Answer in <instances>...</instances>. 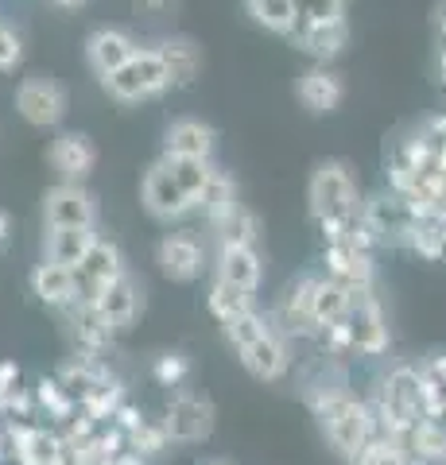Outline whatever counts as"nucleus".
<instances>
[{"label": "nucleus", "instance_id": "obj_1", "mask_svg": "<svg viewBox=\"0 0 446 465\" xmlns=\"http://www.w3.org/2000/svg\"><path fill=\"white\" fill-rule=\"evenodd\" d=\"M314 419L326 434V442L338 450L342 458H357L362 446L372 439V411L369 403H362L350 388L345 391H311L307 396Z\"/></svg>", "mask_w": 446, "mask_h": 465}, {"label": "nucleus", "instance_id": "obj_2", "mask_svg": "<svg viewBox=\"0 0 446 465\" xmlns=\"http://www.w3.org/2000/svg\"><path fill=\"white\" fill-rule=\"evenodd\" d=\"M307 202H311L314 222H345V217H353L357 210H362L353 171L345 167L342 159H326V163H319L311 174Z\"/></svg>", "mask_w": 446, "mask_h": 465}, {"label": "nucleus", "instance_id": "obj_3", "mask_svg": "<svg viewBox=\"0 0 446 465\" xmlns=\"http://www.w3.org/2000/svg\"><path fill=\"white\" fill-rule=\"evenodd\" d=\"M102 82L117 101H148V97L167 90L171 74H167V66H164V58L155 47H136V54Z\"/></svg>", "mask_w": 446, "mask_h": 465}, {"label": "nucleus", "instance_id": "obj_4", "mask_svg": "<svg viewBox=\"0 0 446 465\" xmlns=\"http://www.w3.org/2000/svg\"><path fill=\"white\" fill-rule=\"evenodd\" d=\"M345 333H350V349L353 353H365V357H381L388 353V318L384 307L372 291H353V302H350V314H345Z\"/></svg>", "mask_w": 446, "mask_h": 465}, {"label": "nucleus", "instance_id": "obj_5", "mask_svg": "<svg viewBox=\"0 0 446 465\" xmlns=\"http://www.w3.org/2000/svg\"><path fill=\"white\" fill-rule=\"evenodd\" d=\"M314 280L319 275H299L295 283H287L276 311L268 314L272 330L283 333V338H319V322H314V307H311Z\"/></svg>", "mask_w": 446, "mask_h": 465}, {"label": "nucleus", "instance_id": "obj_6", "mask_svg": "<svg viewBox=\"0 0 446 465\" xmlns=\"http://www.w3.org/2000/svg\"><path fill=\"white\" fill-rule=\"evenodd\" d=\"M164 430L171 442H203L213 430V403L206 396H194V391H175L164 411Z\"/></svg>", "mask_w": 446, "mask_h": 465}, {"label": "nucleus", "instance_id": "obj_7", "mask_svg": "<svg viewBox=\"0 0 446 465\" xmlns=\"http://www.w3.org/2000/svg\"><path fill=\"white\" fill-rule=\"evenodd\" d=\"M43 222H47V229H94L97 206L82 191V183H59L43 198Z\"/></svg>", "mask_w": 446, "mask_h": 465}, {"label": "nucleus", "instance_id": "obj_8", "mask_svg": "<svg viewBox=\"0 0 446 465\" xmlns=\"http://www.w3.org/2000/svg\"><path fill=\"white\" fill-rule=\"evenodd\" d=\"M16 109L27 124L55 128L66 116V90L55 78H24L16 90Z\"/></svg>", "mask_w": 446, "mask_h": 465}, {"label": "nucleus", "instance_id": "obj_9", "mask_svg": "<svg viewBox=\"0 0 446 465\" xmlns=\"http://www.w3.org/2000/svg\"><path fill=\"white\" fill-rule=\"evenodd\" d=\"M144 210L160 222H183L186 213H194V202L183 194V186L171 179L167 163H152L148 174H144Z\"/></svg>", "mask_w": 446, "mask_h": 465}, {"label": "nucleus", "instance_id": "obj_10", "mask_svg": "<svg viewBox=\"0 0 446 465\" xmlns=\"http://www.w3.org/2000/svg\"><path fill=\"white\" fill-rule=\"evenodd\" d=\"M362 222L372 229L377 244H400V241H408L415 217L408 213L404 198L388 191V194H377V198L365 202V206H362Z\"/></svg>", "mask_w": 446, "mask_h": 465}, {"label": "nucleus", "instance_id": "obj_11", "mask_svg": "<svg viewBox=\"0 0 446 465\" xmlns=\"http://www.w3.org/2000/svg\"><path fill=\"white\" fill-rule=\"evenodd\" d=\"M241 365L249 369L256 381H283L287 369H292V349H287V338L276 333V330L261 333L253 345L241 349Z\"/></svg>", "mask_w": 446, "mask_h": 465}, {"label": "nucleus", "instance_id": "obj_12", "mask_svg": "<svg viewBox=\"0 0 446 465\" xmlns=\"http://www.w3.org/2000/svg\"><path fill=\"white\" fill-rule=\"evenodd\" d=\"M155 256H160L164 275L175 283H191L203 272V244H198L194 232H167Z\"/></svg>", "mask_w": 446, "mask_h": 465}, {"label": "nucleus", "instance_id": "obj_13", "mask_svg": "<svg viewBox=\"0 0 446 465\" xmlns=\"http://www.w3.org/2000/svg\"><path fill=\"white\" fill-rule=\"evenodd\" d=\"M326 275L350 291H372V280H377L372 252L350 249V244H330L326 249Z\"/></svg>", "mask_w": 446, "mask_h": 465}, {"label": "nucleus", "instance_id": "obj_14", "mask_svg": "<svg viewBox=\"0 0 446 465\" xmlns=\"http://www.w3.org/2000/svg\"><path fill=\"white\" fill-rule=\"evenodd\" d=\"M133 54H136V39L121 32V27H102V32H94L90 43H85V58H90L94 74H102V78L121 70Z\"/></svg>", "mask_w": 446, "mask_h": 465}, {"label": "nucleus", "instance_id": "obj_15", "mask_svg": "<svg viewBox=\"0 0 446 465\" xmlns=\"http://www.w3.org/2000/svg\"><path fill=\"white\" fill-rule=\"evenodd\" d=\"M218 280L244 291V295H256V287L264 280V264L256 249H241V244H222L218 252Z\"/></svg>", "mask_w": 446, "mask_h": 465}, {"label": "nucleus", "instance_id": "obj_16", "mask_svg": "<svg viewBox=\"0 0 446 465\" xmlns=\"http://www.w3.org/2000/svg\"><path fill=\"white\" fill-rule=\"evenodd\" d=\"M213 128L206 121H194V116H183V121H171L167 136H164V155H179V159H210L213 155Z\"/></svg>", "mask_w": 446, "mask_h": 465}, {"label": "nucleus", "instance_id": "obj_17", "mask_svg": "<svg viewBox=\"0 0 446 465\" xmlns=\"http://www.w3.org/2000/svg\"><path fill=\"white\" fill-rule=\"evenodd\" d=\"M94 307H97V314H102L113 330H128L136 322V314H140V287L133 283V275L124 272L113 283H105L102 299H97Z\"/></svg>", "mask_w": 446, "mask_h": 465}, {"label": "nucleus", "instance_id": "obj_18", "mask_svg": "<svg viewBox=\"0 0 446 465\" xmlns=\"http://www.w3.org/2000/svg\"><path fill=\"white\" fill-rule=\"evenodd\" d=\"M97 163V148L82 133H66L51 143V167L63 174V183H82Z\"/></svg>", "mask_w": 446, "mask_h": 465}, {"label": "nucleus", "instance_id": "obj_19", "mask_svg": "<svg viewBox=\"0 0 446 465\" xmlns=\"http://www.w3.org/2000/svg\"><path fill=\"white\" fill-rule=\"evenodd\" d=\"M292 39L299 43V51H307L311 58H319V63H330V58H338L345 39V20H330V24H295L292 27Z\"/></svg>", "mask_w": 446, "mask_h": 465}, {"label": "nucleus", "instance_id": "obj_20", "mask_svg": "<svg viewBox=\"0 0 446 465\" xmlns=\"http://www.w3.org/2000/svg\"><path fill=\"white\" fill-rule=\"evenodd\" d=\"M342 97H345V85L334 70L314 66L299 78V101H303L311 113H334L342 105Z\"/></svg>", "mask_w": 446, "mask_h": 465}, {"label": "nucleus", "instance_id": "obj_21", "mask_svg": "<svg viewBox=\"0 0 446 465\" xmlns=\"http://www.w3.org/2000/svg\"><path fill=\"white\" fill-rule=\"evenodd\" d=\"M155 51H160V58H164L171 85H191L198 78V70H203V47L186 35H171Z\"/></svg>", "mask_w": 446, "mask_h": 465}, {"label": "nucleus", "instance_id": "obj_22", "mask_svg": "<svg viewBox=\"0 0 446 465\" xmlns=\"http://www.w3.org/2000/svg\"><path fill=\"white\" fill-rule=\"evenodd\" d=\"M32 291H35L39 302H47L55 311L74 307V280H70V268L51 264V260H43V264L32 272Z\"/></svg>", "mask_w": 446, "mask_h": 465}, {"label": "nucleus", "instance_id": "obj_23", "mask_svg": "<svg viewBox=\"0 0 446 465\" xmlns=\"http://www.w3.org/2000/svg\"><path fill=\"white\" fill-rule=\"evenodd\" d=\"M350 302H353V291L342 287L338 280H314V322H319V330H330V326H342L345 314H350Z\"/></svg>", "mask_w": 446, "mask_h": 465}, {"label": "nucleus", "instance_id": "obj_24", "mask_svg": "<svg viewBox=\"0 0 446 465\" xmlns=\"http://www.w3.org/2000/svg\"><path fill=\"white\" fill-rule=\"evenodd\" d=\"M74 272H82L85 280H94V283H113L117 275H124V256H121V249L113 241H105V237H94V244L85 249V256L74 264Z\"/></svg>", "mask_w": 446, "mask_h": 465}, {"label": "nucleus", "instance_id": "obj_25", "mask_svg": "<svg viewBox=\"0 0 446 465\" xmlns=\"http://www.w3.org/2000/svg\"><path fill=\"white\" fill-rule=\"evenodd\" d=\"M210 229L218 232L222 244H241V249H256V241H261V217L249 206H241V202H233Z\"/></svg>", "mask_w": 446, "mask_h": 465}, {"label": "nucleus", "instance_id": "obj_26", "mask_svg": "<svg viewBox=\"0 0 446 465\" xmlns=\"http://www.w3.org/2000/svg\"><path fill=\"white\" fill-rule=\"evenodd\" d=\"M94 229H47V260L63 268H74L94 244Z\"/></svg>", "mask_w": 446, "mask_h": 465}, {"label": "nucleus", "instance_id": "obj_27", "mask_svg": "<svg viewBox=\"0 0 446 465\" xmlns=\"http://www.w3.org/2000/svg\"><path fill=\"white\" fill-rule=\"evenodd\" d=\"M164 163L171 171V179L183 186V194L198 206V194H203V186L210 183L213 174V159H179V155H164Z\"/></svg>", "mask_w": 446, "mask_h": 465}, {"label": "nucleus", "instance_id": "obj_28", "mask_svg": "<svg viewBox=\"0 0 446 465\" xmlns=\"http://www.w3.org/2000/svg\"><path fill=\"white\" fill-rule=\"evenodd\" d=\"M233 202H237V186H233V179H229L225 171L213 167L210 183L203 186V194H198V206H194V210H203V213H206V222L213 225L229 206H233Z\"/></svg>", "mask_w": 446, "mask_h": 465}, {"label": "nucleus", "instance_id": "obj_29", "mask_svg": "<svg viewBox=\"0 0 446 465\" xmlns=\"http://www.w3.org/2000/svg\"><path fill=\"white\" fill-rule=\"evenodd\" d=\"M74 333H78V341L82 349H90V353H102V349H109L113 341V330L102 314H97V307H74Z\"/></svg>", "mask_w": 446, "mask_h": 465}, {"label": "nucleus", "instance_id": "obj_30", "mask_svg": "<svg viewBox=\"0 0 446 465\" xmlns=\"http://www.w3.org/2000/svg\"><path fill=\"white\" fill-rule=\"evenodd\" d=\"M121 403H124V384L109 376V381H102V384L90 391V396L78 403V411H85V415L94 419V423H109V419L117 415V407H121Z\"/></svg>", "mask_w": 446, "mask_h": 465}, {"label": "nucleus", "instance_id": "obj_31", "mask_svg": "<svg viewBox=\"0 0 446 465\" xmlns=\"http://www.w3.org/2000/svg\"><path fill=\"white\" fill-rule=\"evenodd\" d=\"M244 5H249V16L261 27H268L276 35H292V27H295L292 0H244Z\"/></svg>", "mask_w": 446, "mask_h": 465}, {"label": "nucleus", "instance_id": "obj_32", "mask_svg": "<svg viewBox=\"0 0 446 465\" xmlns=\"http://www.w3.org/2000/svg\"><path fill=\"white\" fill-rule=\"evenodd\" d=\"M206 302H210V311H213V318H218V322H229V318H237V314H244V311L253 307V295H244V291L229 287V283H222V280H213Z\"/></svg>", "mask_w": 446, "mask_h": 465}, {"label": "nucleus", "instance_id": "obj_33", "mask_svg": "<svg viewBox=\"0 0 446 465\" xmlns=\"http://www.w3.org/2000/svg\"><path fill=\"white\" fill-rule=\"evenodd\" d=\"M222 330H225V338H229V345L241 349L244 345H253L256 338H261V333H268L272 326H268V314H261V311H244V314H237V318H229V322H222Z\"/></svg>", "mask_w": 446, "mask_h": 465}, {"label": "nucleus", "instance_id": "obj_34", "mask_svg": "<svg viewBox=\"0 0 446 465\" xmlns=\"http://www.w3.org/2000/svg\"><path fill=\"white\" fill-rule=\"evenodd\" d=\"M124 446L136 450L140 458H155V454H164V450L171 446V439H167V430H164L160 419H140V423L128 430V442Z\"/></svg>", "mask_w": 446, "mask_h": 465}, {"label": "nucleus", "instance_id": "obj_35", "mask_svg": "<svg viewBox=\"0 0 446 465\" xmlns=\"http://www.w3.org/2000/svg\"><path fill=\"white\" fill-rule=\"evenodd\" d=\"M408 244L423 260H442L446 256V229H442V222H435V217H427V222H415L411 232H408Z\"/></svg>", "mask_w": 446, "mask_h": 465}, {"label": "nucleus", "instance_id": "obj_36", "mask_svg": "<svg viewBox=\"0 0 446 465\" xmlns=\"http://www.w3.org/2000/svg\"><path fill=\"white\" fill-rule=\"evenodd\" d=\"M353 465H411V461L396 442H388L384 434H372V439L362 446V454L353 458Z\"/></svg>", "mask_w": 446, "mask_h": 465}, {"label": "nucleus", "instance_id": "obj_37", "mask_svg": "<svg viewBox=\"0 0 446 465\" xmlns=\"http://www.w3.org/2000/svg\"><path fill=\"white\" fill-rule=\"evenodd\" d=\"M295 24H330L345 20V0H292Z\"/></svg>", "mask_w": 446, "mask_h": 465}, {"label": "nucleus", "instance_id": "obj_38", "mask_svg": "<svg viewBox=\"0 0 446 465\" xmlns=\"http://www.w3.org/2000/svg\"><path fill=\"white\" fill-rule=\"evenodd\" d=\"M35 400H39L43 407H47V415H51V419H70V415L78 411V403L66 396V391H63V384H59V381H39V391H35Z\"/></svg>", "mask_w": 446, "mask_h": 465}, {"label": "nucleus", "instance_id": "obj_39", "mask_svg": "<svg viewBox=\"0 0 446 465\" xmlns=\"http://www.w3.org/2000/svg\"><path fill=\"white\" fill-rule=\"evenodd\" d=\"M186 372H191V365H186V357L183 353H164V357H155V369L152 376L160 381L164 388H179L186 381Z\"/></svg>", "mask_w": 446, "mask_h": 465}, {"label": "nucleus", "instance_id": "obj_40", "mask_svg": "<svg viewBox=\"0 0 446 465\" xmlns=\"http://www.w3.org/2000/svg\"><path fill=\"white\" fill-rule=\"evenodd\" d=\"M24 58V47H20V35L12 27L0 24V70H12Z\"/></svg>", "mask_w": 446, "mask_h": 465}, {"label": "nucleus", "instance_id": "obj_41", "mask_svg": "<svg viewBox=\"0 0 446 465\" xmlns=\"http://www.w3.org/2000/svg\"><path fill=\"white\" fill-rule=\"evenodd\" d=\"M133 5H136V12H140V16L155 20V16H167V12L175 8V0H133Z\"/></svg>", "mask_w": 446, "mask_h": 465}, {"label": "nucleus", "instance_id": "obj_42", "mask_svg": "<svg viewBox=\"0 0 446 465\" xmlns=\"http://www.w3.org/2000/svg\"><path fill=\"white\" fill-rule=\"evenodd\" d=\"M109 465H148V458H140L136 450H128V446H124V450H117V454L109 458Z\"/></svg>", "mask_w": 446, "mask_h": 465}, {"label": "nucleus", "instance_id": "obj_43", "mask_svg": "<svg viewBox=\"0 0 446 465\" xmlns=\"http://www.w3.org/2000/svg\"><path fill=\"white\" fill-rule=\"evenodd\" d=\"M16 381H20V369L12 365V361H5V365H0V388H16Z\"/></svg>", "mask_w": 446, "mask_h": 465}, {"label": "nucleus", "instance_id": "obj_44", "mask_svg": "<svg viewBox=\"0 0 446 465\" xmlns=\"http://www.w3.org/2000/svg\"><path fill=\"white\" fill-rule=\"evenodd\" d=\"M5 237H8V213H0V244H5Z\"/></svg>", "mask_w": 446, "mask_h": 465}, {"label": "nucleus", "instance_id": "obj_45", "mask_svg": "<svg viewBox=\"0 0 446 465\" xmlns=\"http://www.w3.org/2000/svg\"><path fill=\"white\" fill-rule=\"evenodd\" d=\"M55 5H59V8H78L82 0H55Z\"/></svg>", "mask_w": 446, "mask_h": 465}, {"label": "nucleus", "instance_id": "obj_46", "mask_svg": "<svg viewBox=\"0 0 446 465\" xmlns=\"http://www.w3.org/2000/svg\"><path fill=\"white\" fill-rule=\"evenodd\" d=\"M439 70H442V82H446V47H442V58H439Z\"/></svg>", "mask_w": 446, "mask_h": 465}, {"label": "nucleus", "instance_id": "obj_47", "mask_svg": "<svg viewBox=\"0 0 446 465\" xmlns=\"http://www.w3.org/2000/svg\"><path fill=\"white\" fill-rule=\"evenodd\" d=\"M206 465H225V461H206Z\"/></svg>", "mask_w": 446, "mask_h": 465}, {"label": "nucleus", "instance_id": "obj_48", "mask_svg": "<svg viewBox=\"0 0 446 465\" xmlns=\"http://www.w3.org/2000/svg\"><path fill=\"white\" fill-rule=\"evenodd\" d=\"M439 465H446V458H442V461H439Z\"/></svg>", "mask_w": 446, "mask_h": 465}, {"label": "nucleus", "instance_id": "obj_49", "mask_svg": "<svg viewBox=\"0 0 446 465\" xmlns=\"http://www.w3.org/2000/svg\"><path fill=\"white\" fill-rule=\"evenodd\" d=\"M411 465H420V461H411Z\"/></svg>", "mask_w": 446, "mask_h": 465}]
</instances>
